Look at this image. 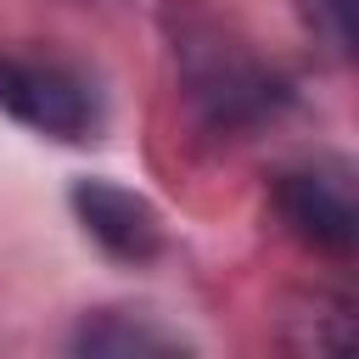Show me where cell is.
<instances>
[{
	"instance_id": "cell-1",
	"label": "cell",
	"mask_w": 359,
	"mask_h": 359,
	"mask_svg": "<svg viewBox=\"0 0 359 359\" xmlns=\"http://www.w3.org/2000/svg\"><path fill=\"white\" fill-rule=\"evenodd\" d=\"M0 107L56 140H90L101 123V101L95 90L56 62H22V56H0Z\"/></svg>"
},
{
	"instance_id": "cell-2",
	"label": "cell",
	"mask_w": 359,
	"mask_h": 359,
	"mask_svg": "<svg viewBox=\"0 0 359 359\" xmlns=\"http://www.w3.org/2000/svg\"><path fill=\"white\" fill-rule=\"evenodd\" d=\"M73 213H79V224H84L112 258H123V264H146V258H157V247H163V219H157V208H151L140 191H129V185L73 180Z\"/></svg>"
},
{
	"instance_id": "cell-3",
	"label": "cell",
	"mask_w": 359,
	"mask_h": 359,
	"mask_svg": "<svg viewBox=\"0 0 359 359\" xmlns=\"http://www.w3.org/2000/svg\"><path fill=\"white\" fill-rule=\"evenodd\" d=\"M275 208L292 224V236H303L309 247H325V252H348L353 247V191H348V174L342 168H297V174H280Z\"/></svg>"
},
{
	"instance_id": "cell-4",
	"label": "cell",
	"mask_w": 359,
	"mask_h": 359,
	"mask_svg": "<svg viewBox=\"0 0 359 359\" xmlns=\"http://www.w3.org/2000/svg\"><path fill=\"white\" fill-rule=\"evenodd\" d=\"M79 348L84 353H168L174 337H163L151 325H123L118 314H101V320H84Z\"/></svg>"
}]
</instances>
